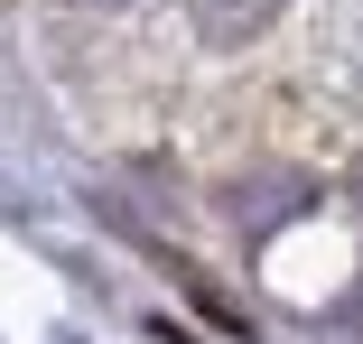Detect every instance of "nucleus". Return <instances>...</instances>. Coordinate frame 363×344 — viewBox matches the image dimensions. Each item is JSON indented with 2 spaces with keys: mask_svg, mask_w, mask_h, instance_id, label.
I'll use <instances>...</instances> for the list:
<instances>
[{
  "mask_svg": "<svg viewBox=\"0 0 363 344\" xmlns=\"http://www.w3.org/2000/svg\"><path fill=\"white\" fill-rule=\"evenodd\" d=\"M186 10H196V28H205L214 47H242V38H261V28L289 10V0H186Z\"/></svg>",
  "mask_w": 363,
  "mask_h": 344,
  "instance_id": "f257e3e1",
  "label": "nucleus"
}]
</instances>
